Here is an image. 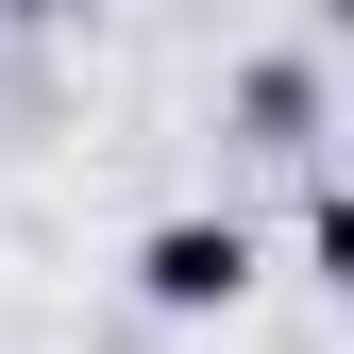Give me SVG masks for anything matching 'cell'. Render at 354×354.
<instances>
[{
	"label": "cell",
	"instance_id": "cell-3",
	"mask_svg": "<svg viewBox=\"0 0 354 354\" xmlns=\"http://www.w3.org/2000/svg\"><path fill=\"white\" fill-rule=\"evenodd\" d=\"M34 17H68V0H0V34H34Z\"/></svg>",
	"mask_w": 354,
	"mask_h": 354
},
{
	"label": "cell",
	"instance_id": "cell-1",
	"mask_svg": "<svg viewBox=\"0 0 354 354\" xmlns=\"http://www.w3.org/2000/svg\"><path fill=\"white\" fill-rule=\"evenodd\" d=\"M136 304H152V321H236V304H253V219L169 203L152 236H136Z\"/></svg>",
	"mask_w": 354,
	"mask_h": 354
},
{
	"label": "cell",
	"instance_id": "cell-2",
	"mask_svg": "<svg viewBox=\"0 0 354 354\" xmlns=\"http://www.w3.org/2000/svg\"><path fill=\"white\" fill-rule=\"evenodd\" d=\"M236 136H270L321 169V51H270V68H236Z\"/></svg>",
	"mask_w": 354,
	"mask_h": 354
}]
</instances>
